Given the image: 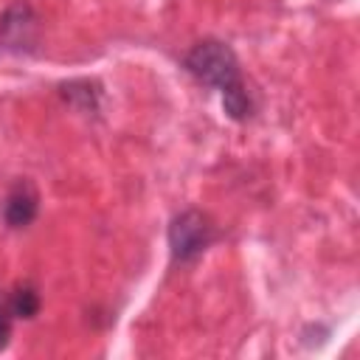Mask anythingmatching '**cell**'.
I'll return each instance as SVG.
<instances>
[{"instance_id":"cell-8","label":"cell","mask_w":360,"mask_h":360,"mask_svg":"<svg viewBox=\"0 0 360 360\" xmlns=\"http://www.w3.org/2000/svg\"><path fill=\"white\" fill-rule=\"evenodd\" d=\"M14 315H11V309H8V304L6 301H0V349H6L8 346V340H11V332H14Z\"/></svg>"},{"instance_id":"cell-5","label":"cell","mask_w":360,"mask_h":360,"mask_svg":"<svg viewBox=\"0 0 360 360\" xmlns=\"http://www.w3.org/2000/svg\"><path fill=\"white\" fill-rule=\"evenodd\" d=\"M219 96H222V110H225V115L231 121L245 124V121H250L256 115V98H253V93L248 90V84L242 79L228 84L225 90H219Z\"/></svg>"},{"instance_id":"cell-4","label":"cell","mask_w":360,"mask_h":360,"mask_svg":"<svg viewBox=\"0 0 360 360\" xmlns=\"http://www.w3.org/2000/svg\"><path fill=\"white\" fill-rule=\"evenodd\" d=\"M39 214V194L34 188V183L28 180H17L8 194H6V202H3V219L11 231H20V228H28Z\"/></svg>"},{"instance_id":"cell-3","label":"cell","mask_w":360,"mask_h":360,"mask_svg":"<svg viewBox=\"0 0 360 360\" xmlns=\"http://www.w3.org/2000/svg\"><path fill=\"white\" fill-rule=\"evenodd\" d=\"M39 39V17L31 3L17 0L0 14V42L14 53H31Z\"/></svg>"},{"instance_id":"cell-2","label":"cell","mask_w":360,"mask_h":360,"mask_svg":"<svg viewBox=\"0 0 360 360\" xmlns=\"http://www.w3.org/2000/svg\"><path fill=\"white\" fill-rule=\"evenodd\" d=\"M214 233L217 231H214L211 217L202 214L200 208H186V211L174 214L169 222V231H166L172 259L180 264L200 259L208 250V245L214 242Z\"/></svg>"},{"instance_id":"cell-1","label":"cell","mask_w":360,"mask_h":360,"mask_svg":"<svg viewBox=\"0 0 360 360\" xmlns=\"http://www.w3.org/2000/svg\"><path fill=\"white\" fill-rule=\"evenodd\" d=\"M183 68L205 87H214V90H225L228 84L239 82L242 79V70H239V59L233 53V48L222 39H200L188 48V53L183 56Z\"/></svg>"},{"instance_id":"cell-7","label":"cell","mask_w":360,"mask_h":360,"mask_svg":"<svg viewBox=\"0 0 360 360\" xmlns=\"http://www.w3.org/2000/svg\"><path fill=\"white\" fill-rule=\"evenodd\" d=\"M6 304H8L11 315L20 318V321H31V318H37L39 309H42V298H39V290H37L34 284H17V287L8 292Z\"/></svg>"},{"instance_id":"cell-6","label":"cell","mask_w":360,"mask_h":360,"mask_svg":"<svg viewBox=\"0 0 360 360\" xmlns=\"http://www.w3.org/2000/svg\"><path fill=\"white\" fill-rule=\"evenodd\" d=\"M59 96L82 112H96L98 101H101V87H98V82H90V79H73L59 87Z\"/></svg>"}]
</instances>
